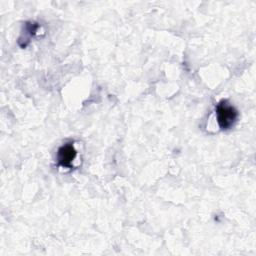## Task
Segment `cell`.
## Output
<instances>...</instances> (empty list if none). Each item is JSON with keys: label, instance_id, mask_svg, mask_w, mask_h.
Wrapping results in <instances>:
<instances>
[{"label": "cell", "instance_id": "cell-1", "mask_svg": "<svg viewBox=\"0 0 256 256\" xmlns=\"http://www.w3.org/2000/svg\"><path fill=\"white\" fill-rule=\"evenodd\" d=\"M215 111L217 123L222 130H228L232 128V126L237 121L238 111L227 100L220 101L217 104Z\"/></svg>", "mask_w": 256, "mask_h": 256}, {"label": "cell", "instance_id": "cell-2", "mask_svg": "<svg viewBox=\"0 0 256 256\" xmlns=\"http://www.w3.org/2000/svg\"><path fill=\"white\" fill-rule=\"evenodd\" d=\"M77 151L73 145V142H68L62 145L57 151V163L59 166L65 168H71L72 162L76 158Z\"/></svg>", "mask_w": 256, "mask_h": 256}]
</instances>
